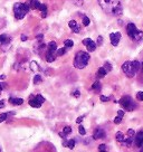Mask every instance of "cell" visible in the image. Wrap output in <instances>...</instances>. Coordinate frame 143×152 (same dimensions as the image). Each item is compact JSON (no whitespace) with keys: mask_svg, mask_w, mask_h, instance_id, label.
<instances>
[{"mask_svg":"<svg viewBox=\"0 0 143 152\" xmlns=\"http://www.w3.org/2000/svg\"><path fill=\"white\" fill-rule=\"evenodd\" d=\"M44 102H45V97H44L43 95H36V96H34V95H31L30 96V99H29V105L31 106V107H36V109H38V107H40L42 106V104H43Z\"/></svg>","mask_w":143,"mask_h":152,"instance_id":"obj_7","label":"cell"},{"mask_svg":"<svg viewBox=\"0 0 143 152\" xmlns=\"http://www.w3.org/2000/svg\"><path fill=\"white\" fill-rule=\"evenodd\" d=\"M122 12H123V10H122V6L120 5V6H117L116 8H114V10H113V12H112V14L114 15V16H121Z\"/></svg>","mask_w":143,"mask_h":152,"instance_id":"obj_23","label":"cell"},{"mask_svg":"<svg viewBox=\"0 0 143 152\" xmlns=\"http://www.w3.org/2000/svg\"><path fill=\"white\" fill-rule=\"evenodd\" d=\"M100 6L102 7V9L106 11V12H110L112 14L114 8H116L117 6H120V0H97Z\"/></svg>","mask_w":143,"mask_h":152,"instance_id":"obj_5","label":"cell"},{"mask_svg":"<svg viewBox=\"0 0 143 152\" xmlns=\"http://www.w3.org/2000/svg\"><path fill=\"white\" fill-rule=\"evenodd\" d=\"M101 87H102L101 83L98 81H96V82H94V84L92 85V90L95 91V92H100V91H101Z\"/></svg>","mask_w":143,"mask_h":152,"instance_id":"obj_24","label":"cell"},{"mask_svg":"<svg viewBox=\"0 0 143 152\" xmlns=\"http://www.w3.org/2000/svg\"><path fill=\"white\" fill-rule=\"evenodd\" d=\"M12 112H9V113H2V114H0V122H4V121H6L7 120V118L9 116V115H12Z\"/></svg>","mask_w":143,"mask_h":152,"instance_id":"obj_25","label":"cell"},{"mask_svg":"<svg viewBox=\"0 0 143 152\" xmlns=\"http://www.w3.org/2000/svg\"><path fill=\"white\" fill-rule=\"evenodd\" d=\"M9 103L12 105H21L24 103V100H23V99H19V97H10Z\"/></svg>","mask_w":143,"mask_h":152,"instance_id":"obj_15","label":"cell"},{"mask_svg":"<svg viewBox=\"0 0 143 152\" xmlns=\"http://www.w3.org/2000/svg\"><path fill=\"white\" fill-rule=\"evenodd\" d=\"M103 150H107V148L105 144H100L98 145V151H103Z\"/></svg>","mask_w":143,"mask_h":152,"instance_id":"obj_39","label":"cell"},{"mask_svg":"<svg viewBox=\"0 0 143 152\" xmlns=\"http://www.w3.org/2000/svg\"><path fill=\"white\" fill-rule=\"evenodd\" d=\"M10 42H11V38L8 35H6V34L0 35V46H7L10 44Z\"/></svg>","mask_w":143,"mask_h":152,"instance_id":"obj_13","label":"cell"},{"mask_svg":"<svg viewBox=\"0 0 143 152\" xmlns=\"http://www.w3.org/2000/svg\"><path fill=\"white\" fill-rule=\"evenodd\" d=\"M56 50H57V44L55 43V42H50V43L48 44V49H47V52L56 53Z\"/></svg>","mask_w":143,"mask_h":152,"instance_id":"obj_19","label":"cell"},{"mask_svg":"<svg viewBox=\"0 0 143 152\" xmlns=\"http://www.w3.org/2000/svg\"><path fill=\"white\" fill-rule=\"evenodd\" d=\"M73 1V4L76 6H82L83 5V0H72Z\"/></svg>","mask_w":143,"mask_h":152,"instance_id":"obj_35","label":"cell"},{"mask_svg":"<svg viewBox=\"0 0 143 152\" xmlns=\"http://www.w3.org/2000/svg\"><path fill=\"white\" fill-rule=\"evenodd\" d=\"M29 10H30V7H29L28 4H21V2H16L14 5V15L15 18L20 20L23 19L27 15Z\"/></svg>","mask_w":143,"mask_h":152,"instance_id":"obj_3","label":"cell"},{"mask_svg":"<svg viewBox=\"0 0 143 152\" xmlns=\"http://www.w3.org/2000/svg\"><path fill=\"white\" fill-rule=\"evenodd\" d=\"M46 16H47V11H43V12H42V17H43V18H46Z\"/></svg>","mask_w":143,"mask_h":152,"instance_id":"obj_45","label":"cell"},{"mask_svg":"<svg viewBox=\"0 0 143 152\" xmlns=\"http://www.w3.org/2000/svg\"><path fill=\"white\" fill-rule=\"evenodd\" d=\"M65 53H66V48H61V49L56 50V56H63Z\"/></svg>","mask_w":143,"mask_h":152,"instance_id":"obj_30","label":"cell"},{"mask_svg":"<svg viewBox=\"0 0 143 152\" xmlns=\"http://www.w3.org/2000/svg\"><path fill=\"white\" fill-rule=\"evenodd\" d=\"M64 45H65V47L67 48H71L74 46V42L73 40H71V39H67V40H65L64 42Z\"/></svg>","mask_w":143,"mask_h":152,"instance_id":"obj_26","label":"cell"},{"mask_svg":"<svg viewBox=\"0 0 143 152\" xmlns=\"http://www.w3.org/2000/svg\"><path fill=\"white\" fill-rule=\"evenodd\" d=\"M126 31H128L129 37L132 40H134V42H140L141 39H143V31L138 30L136 26L134 24H132V23L128 24V26H126Z\"/></svg>","mask_w":143,"mask_h":152,"instance_id":"obj_4","label":"cell"},{"mask_svg":"<svg viewBox=\"0 0 143 152\" xmlns=\"http://www.w3.org/2000/svg\"><path fill=\"white\" fill-rule=\"evenodd\" d=\"M90 62V54L86 52H77L74 58V66L77 69H83L84 67L87 66Z\"/></svg>","mask_w":143,"mask_h":152,"instance_id":"obj_2","label":"cell"},{"mask_svg":"<svg viewBox=\"0 0 143 152\" xmlns=\"http://www.w3.org/2000/svg\"><path fill=\"white\" fill-rule=\"evenodd\" d=\"M103 68H104L105 71H106L107 73H109V72L112 71V65H111V64H110L109 62H106V63L104 64V66H103Z\"/></svg>","mask_w":143,"mask_h":152,"instance_id":"obj_28","label":"cell"},{"mask_svg":"<svg viewBox=\"0 0 143 152\" xmlns=\"http://www.w3.org/2000/svg\"><path fill=\"white\" fill-rule=\"evenodd\" d=\"M119 103L121 104V106L123 107L125 111H129V112H132L135 110L136 107V104L134 103V101L132 100V97L129 96V95H125L123 96L121 100L119 101Z\"/></svg>","mask_w":143,"mask_h":152,"instance_id":"obj_6","label":"cell"},{"mask_svg":"<svg viewBox=\"0 0 143 152\" xmlns=\"http://www.w3.org/2000/svg\"><path fill=\"white\" fill-rule=\"evenodd\" d=\"M0 152H1V150H0Z\"/></svg>","mask_w":143,"mask_h":152,"instance_id":"obj_51","label":"cell"},{"mask_svg":"<svg viewBox=\"0 0 143 152\" xmlns=\"http://www.w3.org/2000/svg\"><path fill=\"white\" fill-rule=\"evenodd\" d=\"M30 67H31V69H33V71H35V72L40 69V68H39V66H38V64H37L36 62L31 63V64H30Z\"/></svg>","mask_w":143,"mask_h":152,"instance_id":"obj_29","label":"cell"},{"mask_svg":"<svg viewBox=\"0 0 143 152\" xmlns=\"http://www.w3.org/2000/svg\"><path fill=\"white\" fill-rule=\"evenodd\" d=\"M83 25L84 26H88L90 25V18L88 17H86V16L83 17Z\"/></svg>","mask_w":143,"mask_h":152,"instance_id":"obj_32","label":"cell"},{"mask_svg":"<svg viewBox=\"0 0 143 152\" xmlns=\"http://www.w3.org/2000/svg\"><path fill=\"white\" fill-rule=\"evenodd\" d=\"M73 95H75L76 97H78V96H80V92H78V91H75V92L73 93Z\"/></svg>","mask_w":143,"mask_h":152,"instance_id":"obj_46","label":"cell"},{"mask_svg":"<svg viewBox=\"0 0 143 152\" xmlns=\"http://www.w3.org/2000/svg\"><path fill=\"white\" fill-rule=\"evenodd\" d=\"M68 26H69V28L72 29V31H74V33L78 34L81 31V28H80V26L76 24L75 20H71V21L68 23Z\"/></svg>","mask_w":143,"mask_h":152,"instance_id":"obj_14","label":"cell"},{"mask_svg":"<svg viewBox=\"0 0 143 152\" xmlns=\"http://www.w3.org/2000/svg\"><path fill=\"white\" fill-rule=\"evenodd\" d=\"M83 44L86 46V48H87V50L90 53L94 52L96 49V44L92 40L91 38H85L84 40H83Z\"/></svg>","mask_w":143,"mask_h":152,"instance_id":"obj_8","label":"cell"},{"mask_svg":"<svg viewBox=\"0 0 143 152\" xmlns=\"http://www.w3.org/2000/svg\"><path fill=\"white\" fill-rule=\"evenodd\" d=\"M63 145L64 147H67V148H69V149H74L75 148V140H64V142H63Z\"/></svg>","mask_w":143,"mask_h":152,"instance_id":"obj_16","label":"cell"},{"mask_svg":"<svg viewBox=\"0 0 143 152\" xmlns=\"http://www.w3.org/2000/svg\"><path fill=\"white\" fill-rule=\"evenodd\" d=\"M38 10H40L42 12H43V11H47V6H46V5H42V4H40V7H39Z\"/></svg>","mask_w":143,"mask_h":152,"instance_id":"obj_37","label":"cell"},{"mask_svg":"<svg viewBox=\"0 0 143 152\" xmlns=\"http://www.w3.org/2000/svg\"><path fill=\"white\" fill-rule=\"evenodd\" d=\"M106 74H107V72L105 71L103 67H100L98 71H97V73H96V76H97V78H103Z\"/></svg>","mask_w":143,"mask_h":152,"instance_id":"obj_20","label":"cell"},{"mask_svg":"<svg viewBox=\"0 0 143 152\" xmlns=\"http://www.w3.org/2000/svg\"><path fill=\"white\" fill-rule=\"evenodd\" d=\"M122 119H123V118H120V116H116V118L114 119V123H115V124H120L121 122H122Z\"/></svg>","mask_w":143,"mask_h":152,"instance_id":"obj_38","label":"cell"},{"mask_svg":"<svg viewBox=\"0 0 143 152\" xmlns=\"http://www.w3.org/2000/svg\"><path fill=\"white\" fill-rule=\"evenodd\" d=\"M140 68H141V69H142V71H143V62L141 63V67H140Z\"/></svg>","mask_w":143,"mask_h":152,"instance_id":"obj_48","label":"cell"},{"mask_svg":"<svg viewBox=\"0 0 143 152\" xmlns=\"http://www.w3.org/2000/svg\"><path fill=\"white\" fill-rule=\"evenodd\" d=\"M55 58H56V53H52V52H47L46 54V61L48 63H52L55 61Z\"/></svg>","mask_w":143,"mask_h":152,"instance_id":"obj_18","label":"cell"},{"mask_svg":"<svg viewBox=\"0 0 143 152\" xmlns=\"http://www.w3.org/2000/svg\"><path fill=\"white\" fill-rule=\"evenodd\" d=\"M136 100L143 101V92H138V94H136Z\"/></svg>","mask_w":143,"mask_h":152,"instance_id":"obj_33","label":"cell"},{"mask_svg":"<svg viewBox=\"0 0 143 152\" xmlns=\"http://www.w3.org/2000/svg\"><path fill=\"white\" fill-rule=\"evenodd\" d=\"M115 139H116V141H119L120 143H124V134L122 132H121V131L116 132Z\"/></svg>","mask_w":143,"mask_h":152,"instance_id":"obj_22","label":"cell"},{"mask_svg":"<svg viewBox=\"0 0 143 152\" xmlns=\"http://www.w3.org/2000/svg\"><path fill=\"white\" fill-rule=\"evenodd\" d=\"M42 81H43V78H42V76L40 75H36L35 77H34V84H39V83H42Z\"/></svg>","mask_w":143,"mask_h":152,"instance_id":"obj_27","label":"cell"},{"mask_svg":"<svg viewBox=\"0 0 143 152\" xmlns=\"http://www.w3.org/2000/svg\"><path fill=\"white\" fill-rule=\"evenodd\" d=\"M83 119H84V116H80V118H78V119L76 120V123L81 124L82 122H83Z\"/></svg>","mask_w":143,"mask_h":152,"instance_id":"obj_42","label":"cell"},{"mask_svg":"<svg viewBox=\"0 0 143 152\" xmlns=\"http://www.w3.org/2000/svg\"><path fill=\"white\" fill-rule=\"evenodd\" d=\"M102 42H103V38H102V36H98V38H97V45H98V46H101V45H102Z\"/></svg>","mask_w":143,"mask_h":152,"instance_id":"obj_40","label":"cell"},{"mask_svg":"<svg viewBox=\"0 0 143 152\" xmlns=\"http://www.w3.org/2000/svg\"><path fill=\"white\" fill-rule=\"evenodd\" d=\"M29 7H31V9H39L40 2L38 0H30V6Z\"/></svg>","mask_w":143,"mask_h":152,"instance_id":"obj_21","label":"cell"},{"mask_svg":"<svg viewBox=\"0 0 143 152\" xmlns=\"http://www.w3.org/2000/svg\"><path fill=\"white\" fill-rule=\"evenodd\" d=\"M91 141H92V139H86V140H85V144H88V143L91 142Z\"/></svg>","mask_w":143,"mask_h":152,"instance_id":"obj_47","label":"cell"},{"mask_svg":"<svg viewBox=\"0 0 143 152\" xmlns=\"http://www.w3.org/2000/svg\"><path fill=\"white\" fill-rule=\"evenodd\" d=\"M100 152H107V150H103V151H100Z\"/></svg>","mask_w":143,"mask_h":152,"instance_id":"obj_49","label":"cell"},{"mask_svg":"<svg viewBox=\"0 0 143 152\" xmlns=\"http://www.w3.org/2000/svg\"><path fill=\"white\" fill-rule=\"evenodd\" d=\"M133 139H134V130L130 129L129 131H128L126 137H124V143L126 145H131V143L133 142Z\"/></svg>","mask_w":143,"mask_h":152,"instance_id":"obj_10","label":"cell"},{"mask_svg":"<svg viewBox=\"0 0 143 152\" xmlns=\"http://www.w3.org/2000/svg\"><path fill=\"white\" fill-rule=\"evenodd\" d=\"M101 101L102 102H109L110 101V97H107V96H104V95H101Z\"/></svg>","mask_w":143,"mask_h":152,"instance_id":"obj_36","label":"cell"},{"mask_svg":"<svg viewBox=\"0 0 143 152\" xmlns=\"http://www.w3.org/2000/svg\"><path fill=\"white\" fill-rule=\"evenodd\" d=\"M105 138V131L103 129H95V131L93 133V139L94 140H100V139H104Z\"/></svg>","mask_w":143,"mask_h":152,"instance_id":"obj_11","label":"cell"},{"mask_svg":"<svg viewBox=\"0 0 143 152\" xmlns=\"http://www.w3.org/2000/svg\"><path fill=\"white\" fill-rule=\"evenodd\" d=\"M78 133H80L81 135H85V133H86L84 126H83V125H81V124H80V126H78Z\"/></svg>","mask_w":143,"mask_h":152,"instance_id":"obj_31","label":"cell"},{"mask_svg":"<svg viewBox=\"0 0 143 152\" xmlns=\"http://www.w3.org/2000/svg\"><path fill=\"white\" fill-rule=\"evenodd\" d=\"M141 67V63L138 61H133V62H125L122 65V71L125 75L129 78H132L135 76V74L138 73V71Z\"/></svg>","mask_w":143,"mask_h":152,"instance_id":"obj_1","label":"cell"},{"mask_svg":"<svg viewBox=\"0 0 143 152\" xmlns=\"http://www.w3.org/2000/svg\"><path fill=\"white\" fill-rule=\"evenodd\" d=\"M133 141L138 148L143 147V130H141V131H139V132L136 133V135H135V138L133 139Z\"/></svg>","mask_w":143,"mask_h":152,"instance_id":"obj_9","label":"cell"},{"mask_svg":"<svg viewBox=\"0 0 143 152\" xmlns=\"http://www.w3.org/2000/svg\"><path fill=\"white\" fill-rule=\"evenodd\" d=\"M110 39L111 43L113 46H117L120 43V39H121V34L120 33H113L110 35Z\"/></svg>","mask_w":143,"mask_h":152,"instance_id":"obj_12","label":"cell"},{"mask_svg":"<svg viewBox=\"0 0 143 152\" xmlns=\"http://www.w3.org/2000/svg\"><path fill=\"white\" fill-rule=\"evenodd\" d=\"M69 133H72V128L71 126H65L64 130H63V132L59 133V137L63 139H65L66 138V135H68Z\"/></svg>","mask_w":143,"mask_h":152,"instance_id":"obj_17","label":"cell"},{"mask_svg":"<svg viewBox=\"0 0 143 152\" xmlns=\"http://www.w3.org/2000/svg\"><path fill=\"white\" fill-rule=\"evenodd\" d=\"M27 39H28V38H27L26 35H21V40H23V42H26Z\"/></svg>","mask_w":143,"mask_h":152,"instance_id":"obj_43","label":"cell"},{"mask_svg":"<svg viewBox=\"0 0 143 152\" xmlns=\"http://www.w3.org/2000/svg\"><path fill=\"white\" fill-rule=\"evenodd\" d=\"M117 116H120V118H123V116H124V112L122 111V110L117 111Z\"/></svg>","mask_w":143,"mask_h":152,"instance_id":"obj_41","label":"cell"},{"mask_svg":"<svg viewBox=\"0 0 143 152\" xmlns=\"http://www.w3.org/2000/svg\"><path fill=\"white\" fill-rule=\"evenodd\" d=\"M140 152H143V148H142V149H141V151H140Z\"/></svg>","mask_w":143,"mask_h":152,"instance_id":"obj_50","label":"cell"},{"mask_svg":"<svg viewBox=\"0 0 143 152\" xmlns=\"http://www.w3.org/2000/svg\"><path fill=\"white\" fill-rule=\"evenodd\" d=\"M6 78V76H0V80H5ZM4 87H5V84H4V83H1V82H0V92H1V91L4 90Z\"/></svg>","mask_w":143,"mask_h":152,"instance_id":"obj_34","label":"cell"},{"mask_svg":"<svg viewBox=\"0 0 143 152\" xmlns=\"http://www.w3.org/2000/svg\"><path fill=\"white\" fill-rule=\"evenodd\" d=\"M5 107V101H0V109Z\"/></svg>","mask_w":143,"mask_h":152,"instance_id":"obj_44","label":"cell"}]
</instances>
